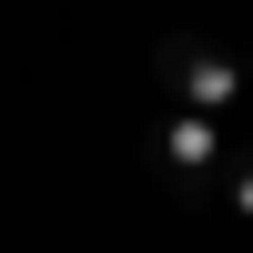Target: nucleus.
I'll return each instance as SVG.
<instances>
[{"label": "nucleus", "mask_w": 253, "mask_h": 253, "mask_svg": "<svg viewBox=\"0 0 253 253\" xmlns=\"http://www.w3.org/2000/svg\"><path fill=\"white\" fill-rule=\"evenodd\" d=\"M223 152H233V132H223L213 112H193V101H172V112L142 132V172H152L172 203H213V182H223Z\"/></svg>", "instance_id": "2"}, {"label": "nucleus", "mask_w": 253, "mask_h": 253, "mask_svg": "<svg viewBox=\"0 0 253 253\" xmlns=\"http://www.w3.org/2000/svg\"><path fill=\"white\" fill-rule=\"evenodd\" d=\"M243 51H253V41H243Z\"/></svg>", "instance_id": "4"}, {"label": "nucleus", "mask_w": 253, "mask_h": 253, "mask_svg": "<svg viewBox=\"0 0 253 253\" xmlns=\"http://www.w3.org/2000/svg\"><path fill=\"white\" fill-rule=\"evenodd\" d=\"M213 203H223L233 223H253V142H243V132H233V152H223V182H213Z\"/></svg>", "instance_id": "3"}, {"label": "nucleus", "mask_w": 253, "mask_h": 253, "mask_svg": "<svg viewBox=\"0 0 253 253\" xmlns=\"http://www.w3.org/2000/svg\"><path fill=\"white\" fill-rule=\"evenodd\" d=\"M152 81L172 101H193V112L223 122V112L253 101V51H243V41H203V31H162L152 41Z\"/></svg>", "instance_id": "1"}]
</instances>
